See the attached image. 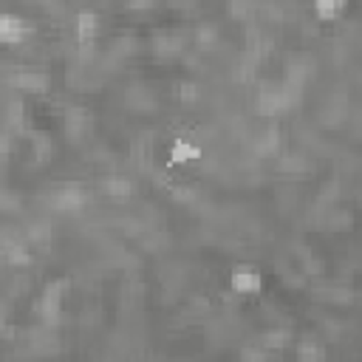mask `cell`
<instances>
[{"instance_id":"obj_11","label":"cell","mask_w":362,"mask_h":362,"mask_svg":"<svg viewBox=\"0 0 362 362\" xmlns=\"http://www.w3.org/2000/svg\"><path fill=\"white\" fill-rule=\"evenodd\" d=\"M292 343V331L289 328H275V331H267L263 334V348H272V351H280Z\"/></svg>"},{"instance_id":"obj_7","label":"cell","mask_w":362,"mask_h":362,"mask_svg":"<svg viewBox=\"0 0 362 362\" xmlns=\"http://www.w3.org/2000/svg\"><path fill=\"white\" fill-rule=\"evenodd\" d=\"M96 32H100V17H96V12L82 9L77 14V40H80V45H93Z\"/></svg>"},{"instance_id":"obj_17","label":"cell","mask_w":362,"mask_h":362,"mask_svg":"<svg viewBox=\"0 0 362 362\" xmlns=\"http://www.w3.org/2000/svg\"><path fill=\"white\" fill-rule=\"evenodd\" d=\"M176 93H179V100L192 102V100H199V85L196 82H179L176 85Z\"/></svg>"},{"instance_id":"obj_13","label":"cell","mask_w":362,"mask_h":362,"mask_svg":"<svg viewBox=\"0 0 362 362\" xmlns=\"http://www.w3.org/2000/svg\"><path fill=\"white\" fill-rule=\"evenodd\" d=\"M3 258L12 263V267H29V263H32V255H29V249L23 244H14V247L3 249Z\"/></svg>"},{"instance_id":"obj_9","label":"cell","mask_w":362,"mask_h":362,"mask_svg":"<svg viewBox=\"0 0 362 362\" xmlns=\"http://www.w3.org/2000/svg\"><path fill=\"white\" fill-rule=\"evenodd\" d=\"M170 159H173V164H190V161L201 159V148H199V144H190V142L179 139L173 144V150H170Z\"/></svg>"},{"instance_id":"obj_6","label":"cell","mask_w":362,"mask_h":362,"mask_svg":"<svg viewBox=\"0 0 362 362\" xmlns=\"http://www.w3.org/2000/svg\"><path fill=\"white\" fill-rule=\"evenodd\" d=\"M88 131H91V113L85 108H71L65 113V133L74 142H80L88 136Z\"/></svg>"},{"instance_id":"obj_19","label":"cell","mask_w":362,"mask_h":362,"mask_svg":"<svg viewBox=\"0 0 362 362\" xmlns=\"http://www.w3.org/2000/svg\"><path fill=\"white\" fill-rule=\"evenodd\" d=\"M23 116H26V108H23V102H20V100H14V102L9 105V125L23 128Z\"/></svg>"},{"instance_id":"obj_8","label":"cell","mask_w":362,"mask_h":362,"mask_svg":"<svg viewBox=\"0 0 362 362\" xmlns=\"http://www.w3.org/2000/svg\"><path fill=\"white\" fill-rule=\"evenodd\" d=\"M295 351H297L300 362H326V348L320 340H315V337H303V340L295 346Z\"/></svg>"},{"instance_id":"obj_16","label":"cell","mask_w":362,"mask_h":362,"mask_svg":"<svg viewBox=\"0 0 362 362\" xmlns=\"http://www.w3.org/2000/svg\"><path fill=\"white\" fill-rule=\"evenodd\" d=\"M346 6L343 3H328V0H320V3L315 6V12H317V17H323V20H334L337 14H340Z\"/></svg>"},{"instance_id":"obj_18","label":"cell","mask_w":362,"mask_h":362,"mask_svg":"<svg viewBox=\"0 0 362 362\" xmlns=\"http://www.w3.org/2000/svg\"><path fill=\"white\" fill-rule=\"evenodd\" d=\"M240 362H275V359L260 348H244L240 351Z\"/></svg>"},{"instance_id":"obj_12","label":"cell","mask_w":362,"mask_h":362,"mask_svg":"<svg viewBox=\"0 0 362 362\" xmlns=\"http://www.w3.org/2000/svg\"><path fill=\"white\" fill-rule=\"evenodd\" d=\"M32 156L37 161H48V156H52V139L45 133H32Z\"/></svg>"},{"instance_id":"obj_4","label":"cell","mask_w":362,"mask_h":362,"mask_svg":"<svg viewBox=\"0 0 362 362\" xmlns=\"http://www.w3.org/2000/svg\"><path fill=\"white\" fill-rule=\"evenodd\" d=\"M9 82L20 91H34V93H43L52 88V77L43 74V71H17V74L9 77Z\"/></svg>"},{"instance_id":"obj_2","label":"cell","mask_w":362,"mask_h":362,"mask_svg":"<svg viewBox=\"0 0 362 362\" xmlns=\"http://www.w3.org/2000/svg\"><path fill=\"white\" fill-rule=\"evenodd\" d=\"M229 286L235 295H258L260 292V272L255 267H238L232 275H229Z\"/></svg>"},{"instance_id":"obj_1","label":"cell","mask_w":362,"mask_h":362,"mask_svg":"<svg viewBox=\"0 0 362 362\" xmlns=\"http://www.w3.org/2000/svg\"><path fill=\"white\" fill-rule=\"evenodd\" d=\"M65 292H68V280H65V278H57V280H52V283L43 289L37 308H40V315H43L45 323H57V320H60Z\"/></svg>"},{"instance_id":"obj_22","label":"cell","mask_w":362,"mask_h":362,"mask_svg":"<svg viewBox=\"0 0 362 362\" xmlns=\"http://www.w3.org/2000/svg\"><path fill=\"white\" fill-rule=\"evenodd\" d=\"M3 320H6V308H3V300H0V326H3Z\"/></svg>"},{"instance_id":"obj_20","label":"cell","mask_w":362,"mask_h":362,"mask_svg":"<svg viewBox=\"0 0 362 362\" xmlns=\"http://www.w3.org/2000/svg\"><path fill=\"white\" fill-rule=\"evenodd\" d=\"M215 37H218V34H215L212 26H204V29H199V34H196V40H199L201 48H212V45H215Z\"/></svg>"},{"instance_id":"obj_15","label":"cell","mask_w":362,"mask_h":362,"mask_svg":"<svg viewBox=\"0 0 362 362\" xmlns=\"http://www.w3.org/2000/svg\"><path fill=\"white\" fill-rule=\"evenodd\" d=\"M278 144H280V133H278V131H267V133L260 136V142H258V153H263V156H267V153H275Z\"/></svg>"},{"instance_id":"obj_21","label":"cell","mask_w":362,"mask_h":362,"mask_svg":"<svg viewBox=\"0 0 362 362\" xmlns=\"http://www.w3.org/2000/svg\"><path fill=\"white\" fill-rule=\"evenodd\" d=\"M6 150H9V136L0 133V153H6Z\"/></svg>"},{"instance_id":"obj_10","label":"cell","mask_w":362,"mask_h":362,"mask_svg":"<svg viewBox=\"0 0 362 362\" xmlns=\"http://www.w3.org/2000/svg\"><path fill=\"white\" fill-rule=\"evenodd\" d=\"M102 187H105L108 196H113V199H128V196H133V181L125 179V176H111V179H105Z\"/></svg>"},{"instance_id":"obj_5","label":"cell","mask_w":362,"mask_h":362,"mask_svg":"<svg viewBox=\"0 0 362 362\" xmlns=\"http://www.w3.org/2000/svg\"><path fill=\"white\" fill-rule=\"evenodd\" d=\"M26 37V20L17 14H0V45H17Z\"/></svg>"},{"instance_id":"obj_14","label":"cell","mask_w":362,"mask_h":362,"mask_svg":"<svg viewBox=\"0 0 362 362\" xmlns=\"http://www.w3.org/2000/svg\"><path fill=\"white\" fill-rule=\"evenodd\" d=\"M26 235H29L32 244L43 247V244H48V238H52V227H48V221H34V224L26 229Z\"/></svg>"},{"instance_id":"obj_3","label":"cell","mask_w":362,"mask_h":362,"mask_svg":"<svg viewBox=\"0 0 362 362\" xmlns=\"http://www.w3.org/2000/svg\"><path fill=\"white\" fill-rule=\"evenodd\" d=\"M85 201H88V196H85L80 187H74V184L57 190L54 196H52V207L54 210H63V212H80L85 207Z\"/></svg>"}]
</instances>
